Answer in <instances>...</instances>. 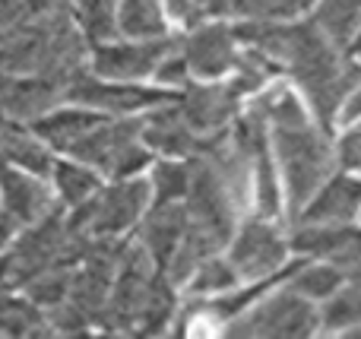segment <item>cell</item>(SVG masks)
Segmentation results:
<instances>
[{
	"label": "cell",
	"instance_id": "cell-21",
	"mask_svg": "<svg viewBox=\"0 0 361 339\" xmlns=\"http://www.w3.org/2000/svg\"><path fill=\"white\" fill-rule=\"evenodd\" d=\"M345 279H349V270H343V266L324 264V260H311V264H305V257H301L298 266L292 270V276L286 279V285L295 289L298 295L311 298L314 304H320L330 295H336V292L345 285Z\"/></svg>",
	"mask_w": 361,
	"mask_h": 339
},
{
	"label": "cell",
	"instance_id": "cell-37",
	"mask_svg": "<svg viewBox=\"0 0 361 339\" xmlns=\"http://www.w3.org/2000/svg\"><path fill=\"white\" fill-rule=\"evenodd\" d=\"M349 283H355L358 289H361V264H358V266H352V270H349Z\"/></svg>",
	"mask_w": 361,
	"mask_h": 339
},
{
	"label": "cell",
	"instance_id": "cell-30",
	"mask_svg": "<svg viewBox=\"0 0 361 339\" xmlns=\"http://www.w3.org/2000/svg\"><path fill=\"white\" fill-rule=\"evenodd\" d=\"M301 10H307L305 0H231L228 16L279 23V19H295Z\"/></svg>",
	"mask_w": 361,
	"mask_h": 339
},
{
	"label": "cell",
	"instance_id": "cell-2",
	"mask_svg": "<svg viewBox=\"0 0 361 339\" xmlns=\"http://www.w3.org/2000/svg\"><path fill=\"white\" fill-rule=\"evenodd\" d=\"M76 162H86L102 178H133L143 175L156 156L143 143V114H130V118H114L105 114L86 137L67 152Z\"/></svg>",
	"mask_w": 361,
	"mask_h": 339
},
{
	"label": "cell",
	"instance_id": "cell-25",
	"mask_svg": "<svg viewBox=\"0 0 361 339\" xmlns=\"http://www.w3.org/2000/svg\"><path fill=\"white\" fill-rule=\"evenodd\" d=\"M73 19L89 38V44H102L118 38V0H73Z\"/></svg>",
	"mask_w": 361,
	"mask_h": 339
},
{
	"label": "cell",
	"instance_id": "cell-10",
	"mask_svg": "<svg viewBox=\"0 0 361 339\" xmlns=\"http://www.w3.org/2000/svg\"><path fill=\"white\" fill-rule=\"evenodd\" d=\"M288 247L295 257L324 260V264L352 270L361 264V228L355 222H343V226L295 222L292 235H288Z\"/></svg>",
	"mask_w": 361,
	"mask_h": 339
},
{
	"label": "cell",
	"instance_id": "cell-23",
	"mask_svg": "<svg viewBox=\"0 0 361 339\" xmlns=\"http://www.w3.org/2000/svg\"><path fill=\"white\" fill-rule=\"evenodd\" d=\"M118 32L124 38L169 35L165 0H118Z\"/></svg>",
	"mask_w": 361,
	"mask_h": 339
},
{
	"label": "cell",
	"instance_id": "cell-11",
	"mask_svg": "<svg viewBox=\"0 0 361 339\" xmlns=\"http://www.w3.org/2000/svg\"><path fill=\"white\" fill-rule=\"evenodd\" d=\"M180 57L187 61L193 80H222L231 73L238 57V38L235 25L228 23H203L180 35Z\"/></svg>",
	"mask_w": 361,
	"mask_h": 339
},
{
	"label": "cell",
	"instance_id": "cell-12",
	"mask_svg": "<svg viewBox=\"0 0 361 339\" xmlns=\"http://www.w3.org/2000/svg\"><path fill=\"white\" fill-rule=\"evenodd\" d=\"M0 207L23 228V226H32V222L44 219L48 213H54L61 203H57V197H54L51 178L32 175V171L16 168V165H6V168L0 171Z\"/></svg>",
	"mask_w": 361,
	"mask_h": 339
},
{
	"label": "cell",
	"instance_id": "cell-29",
	"mask_svg": "<svg viewBox=\"0 0 361 339\" xmlns=\"http://www.w3.org/2000/svg\"><path fill=\"white\" fill-rule=\"evenodd\" d=\"M228 10L231 0H165V16L187 32L209 23V19L228 16Z\"/></svg>",
	"mask_w": 361,
	"mask_h": 339
},
{
	"label": "cell",
	"instance_id": "cell-14",
	"mask_svg": "<svg viewBox=\"0 0 361 339\" xmlns=\"http://www.w3.org/2000/svg\"><path fill=\"white\" fill-rule=\"evenodd\" d=\"M200 133L184 118L180 105L175 99L156 105L152 111L143 114V143L159 159H190L200 149Z\"/></svg>",
	"mask_w": 361,
	"mask_h": 339
},
{
	"label": "cell",
	"instance_id": "cell-24",
	"mask_svg": "<svg viewBox=\"0 0 361 339\" xmlns=\"http://www.w3.org/2000/svg\"><path fill=\"white\" fill-rule=\"evenodd\" d=\"M324 333H358L361 330V289L345 279V285L317 304Z\"/></svg>",
	"mask_w": 361,
	"mask_h": 339
},
{
	"label": "cell",
	"instance_id": "cell-15",
	"mask_svg": "<svg viewBox=\"0 0 361 339\" xmlns=\"http://www.w3.org/2000/svg\"><path fill=\"white\" fill-rule=\"evenodd\" d=\"M67 82L51 76H16L6 89H0V114L19 124H35L48 111L67 101Z\"/></svg>",
	"mask_w": 361,
	"mask_h": 339
},
{
	"label": "cell",
	"instance_id": "cell-16",
	"mask_svg": "<svg viewBox=\"0 0 361 339\" xmlns=\"http://www.w3.org/2000/svg\"><path fill=\"white\" fill-rule=\"evenodd\" d=\"M184 228H187L184 200L152 203L137 226V245H143V251L156 260L159 270H165L169 260L175 257L180 238H184Z\"/></svg>",
	"mask_w": 361,
	"mask_h": 339
},
{
	"label": "cell",
	"instance_id": "cell-13",
	"mask_svg": "<svg viewBox=\"0 0 361 339\" xmlns=\"http://www.w3.org/2000/svg\"><path fill=\"white\" fill-rule=\"evenodd\" d=\"M361 216V178L355 171H336L330 175L314 197L301 207L295 222H317V226H343V222H355Z\"/></svg>",
	"mask_w": 361,
	"mask_h": 339
},
{
	"label": "cell",
	"instance_id": "cell-4",
	"mask_svg": "<svg viewBox=\"0 0 361 339\" xmlns=\"http://www.w3.org/2000/svg\"><path fill=\"white\" fill-rule=\"evenodd\" d=\"M228 336H254V339H301L320 333V311L311 298L298 295L282 285L276 292L260 295L241 317L225 327Z\"/></svg>",
	"mask_w": 361,
	"mask_h": 339
},
{
	"label": "cell",
	"instance_id": "cell-34",
	"mask_svg": "<svg viewBox=\"0 0 361 339\" xmlns=\"http://www.w3.org/2000/svg\"><path fill=\"white\" fill-rule=\"evenodd\" d=\"M361 118V82L355 86V92L349 95V101L343 105V114H339V124H349V121Z\"/></svg>",
	"mask_w": 361,
	"mask_h": 339
},
{
	"label": "cell",
	"instance_id": "cell-18",
	"mask_svg": "<svg viewBox=\"0 0 361 339\" xmlns=\"http://www.w3.org/2000/svg\"><path fill=\"white\" fill-rule=\"evenodd\" d=\"M0 149H4L10 165L32 171V175L51 178V168H54L57 156L29 124H19V121H10L0 114Z\"/></svg>",
	"mask_w": 361,
	"mask_h": 339
},
{
	"label": "cell",
	"instance_id": "cell-36",
	"mask_svg": "<svg viewBox=\"0 0 361 339\" xmlns=\"http://www.w3.org/2000/svg\"><path fill=\"white\" fill-rule=\"evenodd\" d=\"M349 57H352V61H358V63H361V29H358V35L352 38V44H349Z\"/></svg>",
	"mask_w": 361,
	"mask_h": 339
},
{
	"label": "cell",
	"instance_id": "cell-27",
	"mask_svg": "<svg viewBox=\"0 0 361 339\" xmlns=\"http://www.w3.org/2000/svg\"><path fill=\"white\" fill-rule=\"evenodd\" d=\"M73 266L76 264H54L48 270H42L38 276H32L29 283L23 285V292L38 304V308L48 314L57 304L67 302L70 295V283H73Z\"/></svg>",
	"mask_w": 361,
	"mask_h": 339
},
{
	"label": "cell",
	"instance_id": "cell-28",
	"mask_svg": "<svg viewBox=\"0 0 361 339\" xmlns=\"http://www.w3.org/2000/svg\"><path fill=\"white\" fill-rule=\"evenodd\" d=\"M146 178L152 184V203L184 200L190 187V159H159L149 165Z\"/></svg>",
	"mask_w": 361,
	"mask_h": 339
},
{
	"label": "cell",
	"instance_id": "cell-32",
	"mask_svg": "<svg viewBox=\"0 0 361 339\" xmlns=\"http://www.w3.org/2000/svg\"><path fill=\"white\" fill-rule=\"evenodd\" d=\"M178 44H180V42H178ZM152 80H156L162 89H171V92L184 89L187 82L193 80V76H190V67H187V61L180 57V48H175L162 63H159V70H156V76H152Z\"/></svg>",
	"mask_w": 361,
	"mask_h": 339
},
{
	"label": "cell",
	"instance_id": "cell-8",
	"mask_svg": "<svg viewBox=\"0 0 361 339\" xmlns=\"http://www.w3.org/2000/svg\"><path fill=\"white\" fill-rule=\"evenodd\" d=\"M178 92L162 86H140V82H121V80H102L92 70H82L67 89V101L82 108H92L114 118H130V114H146L156 105L171 101Z\"/></svg>",
	"mask_w": 361,
	"mask_h": 339
},
{
	"label": "cell",
	"instance_id": "cell-1",
	"mask_svg": "<svg viewBox=\"0 0 361 339\" xmlns=\"http://www.w3.org/2000/svg\"><path fill=\"white\" fill-rule=\"evenodd\" d=\"M330 137L333 133H326L314 118L269 127V143H273V156L279 165L282 200H286L288 219L301 213V207L314 197V190L336 168V149H333Z\"/></svg>",
	"mask_w": 361,
	"mask_h": 339
},
{
	"label": "cell",
	"instance_id": "cell-31",
	"mask_svg": "<svg viewBox=\"0 0 361 339\" xmlns=\"http://www.w3.org/2000/svg\"><path fill=\"white\" fill-rule=\"evenodd\" d=\"M336 165L343 171H361V118L349 121L336 143Z\"/></svg>",
	"mask_w": 361,
	"mask_h": 339
},
{
	"label": "cell",
	"instance_id": "cell-3",
	"mask_svg": "<svg viewBox=\"0 0 361 339\" xmlns=\"http://www.w3.org/2000/svg\"><path fill=\"white\" fill-rule=\"evenodd\" d=\"M152 207V184L146 175L111 178L82 207L67 209V226L82 238H124Z\"/></svg>",
	"mask_w": 361,
	"mask_h": 339
},
{
	"label": "cell",
	"instance_id": "cell-19",
	"mask_svg": "<svg viewBox=\"0 0 361 339\" xmlns=\"http://www.w3.org/2000/svg\"><path fill=\"white\" fill-rule=\"evenodd\" d=\"M105 184V178L95 168H89L86 162H76V159H54V168H51V187L54 197L63 209H76L86 200H92L99 194V187Z\"/></svg>",
	"mask_w": 361,
	"mask_h": 339
},
{
	"label": "cell",
	"instance_id": "cell-20",
	"mask_svg": "<svg viewBox=\"0 0 361 339\" xmlns=\"http://www.w3.org/2000/svg\"><path fill=\"white\" fill-rule=\"evenodd\" d=\"M311 23L330 38L336 48L349 51L352 38L361 29V0H314Z\"/></svg>",
	"mask_w": 361,
	"mask_h": 339
},
{
	"label": "cell",
	"instance_id": "cell-35",
	"mask_svg": "<svg viewBox=\"0 0 361 339\" xmlns=\"http://www.w3.org/2000/svg\"><path fill=\"white\" fill-rule=\"evenodd\" d=\"M16 232H19V226H16V222H13V216L6 213L4 207H0V251H4V247L10 245V241H13V235H16Z\"/></svg>",
	"mask_w": 361,
	"mask_h": 339
},
{
	"label": "cell",
	"instance_id": "cell-6",
	"mask_svg": "<svg viewBox=\"0 0 361 339\" xmlns=\"http://www.w3.org/2000/svg\"><path fill=\"white\" fill-rule=\"evenodd\" d=\"M225 251H228L225 257L231 260L241 283L273 279L295 266V260L288 264L292 247H288V238L282 235V228L276 226V219L260 216V213H250L238 222Z\"/></svg>",
	"mask_w": 361,
	"mask_h": 339
},
{
	"label": "cell",
	"instance_id": "cell-5",
	"mask_svg": "<svg viewBox=\"0 0 361 339\" xmlns=\"http://www.w3.org/2000/svg\"><path fill=\"white\" fill-rule=\"evenodd\" d=\"M159 264L143 251V245L127 241L124 254H121L118 273H114L111 292H108V304L102 314V330H114V333H140L143 314L149 308L152 289L159 279Z\"/></svg>",
	"mask_w": 361,
	"mask_h": 339
},
{
	"label": "cell",
	"instance_id": "cell-9",
	"mask_svg": "<svg viewBox=\"0 0 361 339\" xmlns=\"http://www.w3.org/2000/svg\"><path fill=\"white\" fill-rule=\"evenodd\" d=\"M175 101L200 137H212L219 130H228L231 121L241 114L244 92L231 80H190L184 89H178Z\"/></svg>",
	"mask_w": 361,
	"mask_h": 339
},
{
	"label": "cell",
	"instance_id": "cell-26",
	"mask_svg": "<svg viewBox=\"0 0 361 339\" xmlns=\"http://www.w3.org/2000/svg\"><path fill=\"white\" fill-rule=\"evenodd\" d=\"M238 283H241V279H238L231 260L222 257V254H212V257H206L203 264L190 273L184 289L190 298H212V295H222V292L235 289Z\"/></svg>",
	"mask_w": 361,
	"mask_h": 339
},
{
	"label": "cell",
	"instance_id": "cell-22",
	"mask_svg": "<svg viewBox=\"0 0 361 339\" xmlns=\"http://www.w3.org/2000/svg\"><path fill=\"white\" fill-rule=\"evenodd\" d=\"M51 333L48 314L29 295L0 289V336H38Z\"/></svg>",
	"mask_w": 361,
	"mask_h": 339
},
{
	"label": "cell",
	"instance_id": "cell-33",
	"mask_svg": "<svg viewBox=\"0 0 361 339\" xmlns=\"http://www.w3.org/2000/svg\"><path fill=\"white\" fill-rule=\"evenodd\" d=\"M25 16V0H0V32L16 25Z\"/></svg>",
	"mask_w": 361,
	"mask_h": 339
},
{
	"label": "cell",
	"instance_id": "cell-17",
	"mask_svg": "<svg viewBox=\"0 0 361 339\" xmlns=\"http://www.w3.org/2000/svg\"><path fill=\"white\" fill-rule=\"evenodd\" d=\"M105 118L102 111H92V108H82V105H73V101H63L57 105L54 111H48L44 118H38L35 124H29L44 143L51 146L54 152L67 156L70 146H76L89 130H92L99 121Z\"/></svg>",
	"mask_w": 361,
	"mask_h": 339
},
{
	"label": "cell",
	"instance_id": "cell-7",
	"mask_svg": "<svg viewBox=\"0 0 361 339\" xmlns=\"http://www.w3.org/2000/svg\"><path fill=\"white\" fill-rule=\"evenodd\" d=\"M180 35H159V38H111V42L92 44L89 54V70L102 80H121V82H143L152 80L159 63L178 48Z\"/></svg>",
	"mask_w": 361,
	"mask_h": 339
}]
</instances>
